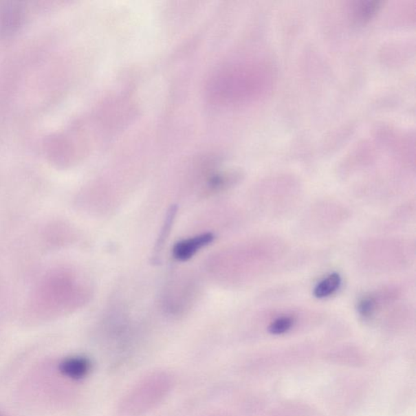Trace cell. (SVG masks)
<instances>
[{
  "instance_id": "6da1fadb",
  "label": "cell",
  "mask_w": 416,
  "mask_h": 416,
  "mask_svg": "<svg viewBox=\"0 0 416 416\" xmlns=\"http://www.w3.org/2000/svg\"><path fill=\"white\" fill-rule=\"evenodd\" d=\"M169 387V378L166 375H152L129 393L124 402L123 410L131 415L146 413L164 399Z\"/></svg>"
},
{
  "instance_id": "7a4b0ae2",
  "label": "cell",
  "mask_w": 416,
  "mask_h": 416,
  "mask_svg": "<svg viewBox=\"0 0 416 416\" xmlns=\"http://www.w3.org/2000/svg\"><path fill=\"white\" fill-rule=\"evenodd\" d=\"M215 237L212 232H206L178 241L173 249L174 258L179 261H186L193 257L201 249L212 243Z\"/></svg>"
},
{
  "instance_id": "3957f363",
  "label": "cell",
  "mask_w": 416,
  "mask_h": 416,
  "mask_svg": "<svg viewBox=\"0 0 416 416\" xmlns=\"http://www.w3.org/2000/svg\"><path fill=\"white\" fill-rule=\"evenodd\" d=\"M91 362L86 357L74 356L67 358L59 365L60 372L73 380H80L86 377L91 371Z\"/></svg>"
},
{
  "instance_id": "277c9868",
  "label": "cell",
  "mask_w": 416,
  "mask_h": 416,
  "mask_svg": "<svg viewBox=\"0 0 416 416\" xmlns=\"http://www.w3.org/2000/svg\"><path fill=\"white\" fill-rule=\"evenodd\" d=\"M382 2L379 0H368V1L357 2L353 7V15L355 21L358 22L368 21L381 8Z\"/></svg>"
},
{
  "instance_id": "5b68a950",
  "label": "cell",
  "mask_w": 416,
  "mask_h": 416,
  "mask_svg": "<svg viewBox=\"0 0 416 416\" xmlns=\"http://www.w3.org/2000/svg\"><path fill=\"white\" fill-rule=\"evenodd\" d=\"M342 284L341 276L336 272L326 276L316 285L314 289V295L318 298H325L331 296L338 292Z\"/></svg>"
},
{
  "instance_id": "8992f818",
  "label": "cell",
  "mask_w": 416,
  "mask_h": 416,
  "mask_svg": "<svg viewBox=\"0 0 416 416\" xmlns=\"http://www.w3.org/2000/svg\"><path fill=\"white\" fill-rule=\"evenodd\" d=\"M294 320L292 316H281L277 318L270 325V331L272 334H283L293 327Z\"/></svg>"
},
{
  "instance_id": "52a82bcc",
  "label": "cell",
  "mask_w": 416,
  "mask_h": 416,
  "mask_svg": "<svg viewBox=\"0 0 416 416\" xmlns=\"http://www.w3.org/2000/svg\"><path fill=\"white\" fill-rule=\"evenodd\" d=\"M375 309V301L372 297H365L362 298L359 306H358V310H359L360 314L369 318L372 316Z\"/></svg>"
}]
</instances>
